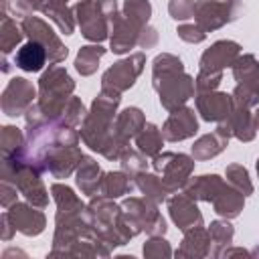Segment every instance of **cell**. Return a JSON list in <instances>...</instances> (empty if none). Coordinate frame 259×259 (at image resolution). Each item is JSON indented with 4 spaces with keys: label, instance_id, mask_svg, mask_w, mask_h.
Instances as JSON below:
<instances>
[{
    "label": "cell",
    "instance_id": "50",
    "mask_svg": "<svg viewBox=\"0 0 259 259\" xmlns=\"http://www.w3.org/2000/svg\"><path fill=\"white\" fill-rule=\"evenodd\" d=\"M0 223H2V241H10L12 239V235L16 233V229H14V225L10 223V219H8V214H6V210L2 212V217H0Z\"/></svg>",
    "mask_w": 259,
    "mask_h": 259
},
{
    "label": "cell",
    "instance_id": "49",
    "mask_svg": "<svg viewBox=\"0 0 259 259\" xmlns=\"http://www.w3.org/2000/svg\"><path fill=\"white\" fill-rule=\"evenodd\" d=\"M158 45V30L154 26H146L140 34V40H138V47L140 49H154Z\"/></svg>",
    "mask_w": 259,
    "mask_h": 259
},
{
    "label": "cell",
    "instance_id": "18",
    "mask_svg": "<svg viewBox=\"0 0 259 259\" xmlns=\"http://www.w3.org/2000/svg\"><path fill=\"white\" fill-rule=\"evenodd\" d=\"M168 214L172 219V223L184 233L192 227H200L202 221V212L196 204L194 198H190L186 192H174L172 196H168Z\"/></svg>",
    "mask_w": 259,
    "mask_h": 259
},
{
    "label": "cell",
    "instance_id": "40",
    "mask_svg": "<svg viewBox=\"0 0 259 259\" xmlns=\"http://www.w3.org/2000/svg\"><path fill=\"white\" fill-rule=\"evenodd\" d=\"M24 140H26V134H22L20 127H16V125H2V132H0L2 158L20 152L22 146H24Z\"/></svg>",
    "mask_w": 259,
    "mask_h": 259
},
{
    "label": "cell",
    "instance_id": "23",
    "mask_svg": "<svg viewBox=\"0 0 259 259\" xmlns=\"http://www.w3.org/2000/svg\"><path fill=\"white\" fill-rule=\"evenodd\" d=\"M103 176H105V172L101 170V166L97 164V160L91 158V156H85L83 162L79 164L77 172H75V182H77V188L81 190V194L95 196L101 190Z\"/></svg>",
    "mask_w": 259,
    "mask_h": 259
},
{
    "label": "cell",
    "instance_id": "9",
    "mask_svg": "<svg viewBox=\"0 0 259 259\" xmlns=\"http://www.w3.org/2000/svg\"><path fill=\"white\" fill-rule=\"evenodd\" d=\"M241 0H198L194 6V22L204 32H212L235 22L241 16Z\"/></svg>",
    "mask_w": 259,
    "mask_h": 259
},
{
    "label": "cell",
    "instance_id": "24",
    "mask_svg": "<svg viewBox=\"0 0 259 259\" xmlns=\"http://www.w3.org/2000/svg\"><path fill=\"white\" fill-rule=\"evenodd\" d=\"M225 184L227 180L221 178L219 174H200L188 180V184L184 186V192L196 202H212Z\"/></svg>",
    "mask_w": 259,
    "mask_h": 259
},
{
    "label": "cell",
    "instance_id": "11",
    "mask_svg": "<svg viewBox=\"0 0 259 259\" xmlns=\"http://www.w3.org/2000/svg\"><path fill=\"white\" fill-rule=\"evenodd\" d=\"M20 26L24 30V36L28 40H36L38 45L45 47L47 55H49V65H59L67 59L69 49L63 45V40L57 36V32L38 16L30 14L26 18L20 20Z\"/></svg>",
    "mask_w": 259,
    "mask_h": 259
},
{
    "label": "cell",
    "instance_id": "43",
    "mask_svg": "<svg viewBox=\"0 0 259 259\" xmlns=\"http://www.w3.org/2000/svg\"><path fill=\"white\" fill-rule=\"evenodd\" d=\"M142 253H144V257H148V259H160V257H172V255H174V251H172L170 243L164 239V235L150 237V239L144 243Z\"/></svg>",
    "mask_w": 259,
    "mask_h": 259
},
{
    "label": "cell",
    "instance_id": "14",
    "mask_svg": "<svg viewBox=\"0 0 259 259\" xmlns=\"http://www.w3.org/2000/svg\"><path fill=\"white\" fill-rule=\"evenodd\" d=\"M241 55V45L229 38L212 42L198 61V71L202 73H223L227 67H233L237 57Z\"/></svg>",
    "mask_w": 259,
    "mask_h": 259
},
{
    "label": "cell",
    "instance_id": "46",
    "mask_svg": "<svg viewBox=\"0 0 259 259\" xmlns=\"http://www.w3.org/2000/svg\"><path fill=\"white\" fill-rule=\"evenodd\" d=\"M176 34H178V38H182L184 42H190V45H198V42H202L206 38V32L196 22L194 24H186V22L178 24Z\"/></svg>",
    "mask_w": 259,
    "mask_h": 259
},
{
    "label": "cell",
    "instance_id": "54",
    "mask_svg": "<svg viewBox=\"0 0 259 259\" xmlns=\"http://www.w3.org/2000/svg\"><path fill=\"white\" fill-rule=\"evenodd\" d=\"M255 168H257V178H259V158H257V162H255Z\"/></svg>",
    "mask_w": 259,
    "mask_h": 259
},
{
    "label": "cell",
    "instance_id": "27",
    "mask_svg": "<svg viewBox=\"0 0 259 259\" xmlns=\"http://www.w3.org/2000/svg\"><path fill=\"white\" fill-rule=\"evenodd\" d=\"M212 204V208H214V212L219 214V217H223V219H237L239 214H241V210H243V206H245V196L235 188V186H231L229 182L223 186V190L214 196V200L210 202Z\"/></svg>",
    "mask_w": 259,
    "mask_h": 259
},
{
    "label": "cell",
    "instance_id": "5",
    "mask_svg": "<svg viewBox=\"0 0 259 259\" xmlns=\"http://www.w3.org/2000/svg\"><path fill=\"white\" fill-rule=\"evenodd\" d=\"M0 180H8L18 188V194H22L30 204L38 208L49 206V190L40 178V172L32 166L24 164L16 156L2 158L0 166Z\"/></svg>",
    "mask_w": 259,
    "mask_h": 259
},
{
    "label": "cell",
    "instance_id": "32",
    "mask_svg": "<svg viewBox=\"0 0 259 259\" xmlns=\"http://www.w3.org/2000/svg\"><path fill=\"white\" fill-rule=\"evenodd\" d=\"M134 186H136L134 176H130L123 170H111V172H105L99 194L109 196V198H119L123 194H130Z\"/></svg>",
    "mask_w": 259,
    "mask_h": 259
},
{
    "label": "cell",
    "instance_id": "16",
    "mask_svg": "<svg viewBox=\"0 0 259 259\" xmlns=\"http://www.w3.org/2000/svg\"><path fill=\"white\" fill-rule=\"evenodd\" d=\"M194 103H196V113H200L204 121L221 123L229 117L233 109V95L225 91H217V89L202 91L194 95Z\"/></svg>",
    "mask_w": 259,
    "mask_h": 259
},
{
    "label": "cell",
    "instance_id": "33",
    "mask_svg": "<svg viewBox=\"0 0 259 259\" xmlns=\"http://www.w3.org/2000/svg\"><path fill=\"white\" fill-rule=\"evenodd\" d=\"M136 140V148L148 156V158H154L162 152V144H164V136H162V130L156 125V123H148L140 130V134L134 138Z\"/></svg>",
    "mask_w": 259,
    "mask_h": 259
},
{
    "label": "cell",
    "instance_id": "48",
    "mask_svg": "<svg viewBox=\"0 0 259 259\" xmlns=\"http://www.w3.org/2000/svg\"><path fill=\"white\" fill-rule=\"evenodd\" d=\"M18 188L12 184V182H8V180H0V204H2V208L6 210V208H10L14 202H16V198H18Z\"/></svg>",
    "mask_w": 259,
    "mask_h": 259
},
{
    "label": "cell",
    "instance_id": "52",
    "mask_svg": "<svg viewBox=\"0 0 259 259\" xmlns=\"http://www.w3.org/2000/svg\"><path fill=\"white\" fill-rule=\"evenodd\" d=\"M251 257H255V259H259V243H257V245H255V247L251 249Z\"/></svg>",
    "mask_w": 259,
    "mask_h": 259
},
{
    "label": "cell",
    "instance_id": "42",
    "mask_svg": "<svg viewBox=\"0 0 259 259\" xmlns=\"http://www.w3.org/2000/svg\"><path fill=\"white\" fill-rule=\"evenodd\" d=\"M85 115H87V111H85V105H83L81 97H75V95H73V97L67 101V105H65V109H63V113H61L59 121H61V123H65V125L77 127V125H81V123H83Z\"/></svg>",
    "mask_w": 259,
    "mask_h": 259
},
{
    "label": "cell",
    "instance_id": "51",
    "mask_svg": "<svg viewBox=\"0 0 259 259\" xmlns=\"http://www.w3.org/2000/svg\"><path fill=\"white\" fill-rule=\"evenodd\" d=\"M221 257H251V251H247V249H243V247H227L223 253H221Z\"/></svg>",
    "mask_w": 259,
    "mask_h": 259
},
{
    "label": "cell",
    "instance_id": "8",
    "mask_svg": "<svg viewBox=\"0 0 259 259\" xmlns=\"http://www.w3.org/2000/svg\"><path fill=\"white\" fill-rule=\"evenodd\" d=\"M152 168L156 174L162 176L168 190L174 194L178 190H184L188 184L192 172H194V158L182 152H160L152 158Z\"/></svg>",
    "mask_w": 259,
    "mask_h": 259
},
{
    "label": "cell",
    "instance_id": "26",
    "mask_svg": "<svg viewBox=\"0 0 259 259\" xmlns=\"http://www.w3.org/2000/svg\"><path fill=\"white\" fill-rule=\"evenodd\" d=\"M47 63H49V55L45 47L38 45L36 40L24 42L14 55V65L26 73H38Z\"/></svg>",
    "mask_w": 259,
    "mask_h": 259
},
{
    "label": "cell",
    "instance_id": "53",
    "mask_svg": "<svg viewBox=\"0 0 259 259\" xmlns=\"http://www.w3.org/2000/svg\"><path fill=\"white\" fill-rule=\"evenodd\" d=\"M49 2H53V4H69V0H49Z\"/></svg>",
    "mask_w": 259,
    "mask_h": 259
},
{
    "label": "cell",
    "instance_id": "20",
    "mask_svg": "<svg viewBox=\"0 0 259 259\" xmlns=\"http://www.w3.org/2000/svg\"><path fill=\"white\" fill-rule=\"evenodd\" d=\"M83 158H85V154L81 152L79 144H63L51 154L49 172L55 178H69L73 172H77Z\"/></svg>",
    "mask_w": 259,
    "mask_h": 259
},
{
    "label": "cell",
    "instance_id": "22",
    "mask_svg": "<svg viewBox=\"0 0 259 259\" xmlns=\"http://www.w3.org/2000/svg\"><path fill=\"white\" fill-rule=\"evenodd\" d=\"M146 125V115L140 107H125L121 111H117L115 115V123H113V134L117 138V142L130 146V140H134L140 130Z\"/></svg>",
    "mask_w": 259,
    "mask_h": 259
},
{
    "label": "cell",
    "instance_id": "15",
    "mask_svg": "<svg viewBox=\"0 0 259 259\" xmlns=\"http://www.w3.org/2000/svg\"><path fill=\"white\" fill-rule=\"evenodd\" d=\"M6 214L10 219V223L14 225V229L18 233H22L24 237H36L45 231L47 227V217L42 212V208L26 202H14L10 208H6Z\"/></svg>",
    "mask_w": 259,
    "mask_h": 259
},
{
    "label": "cell",
    "instance_id": "41",
    "mask_svg": "<svg viewBox=\"0 0 259 259\" xmlns=\"http://www.w3.org/2000/svg\"><path fill=\"white\" fill-rule=\"evenodd\" d=\"M119 164H121V170L123 172H127L130 176H136V174H140V172H144V170H148V156H144L138 148L134 150V148H127L123 154H121V158L117 160Z\"/></svg>",
    "mask_w": 259,
    "mask_h": 259
},
{
    "label": "cell",
    "instance_id": "47",
    "mask_svg": "<svg viewBox=\"0 0 259 259\" xmlns=\"http://www.w3.org/2000/svg\"><path fill=\"white\" fill-rule=\"evenodd\" d=\"M223 81V73H202L198 71V75L194 77V85H196V93L202 91H214Z\"/></svg>",
    "mask_w": 259,
    "mask_h": 259
},
{
    "label": "cell",
    "instance_id": "25",
    "mask_svg": "<svg viewBox=\"0 0 259 259\" xmlns=\"http://www.w3.org/2000/svg\"><path fill=\"white\" fill-rule=\"evenodd\" d=\"M22 38H24V30L12 18L8 10V0H0V51L2 55L6 57L8 53H12L16 45H20Z\"/></svg>",
    "mask_w": 259,
    "mask_h": 259
},
{
    "label": "cell",
    "instance_id": "39",
    "mask_svg": "<svg viewBox=\"0 0 259 259\" xmlns=\"http://www.w3.org/2000/svg\"><path fill=\"white\" fill-rule=\"evenodd\" d=\"M225 178H227V182H229L231 186H235L243 196H251L253 190H255V186H253V182H251V178H249V172H247V168H245L243 164H229V166L225 168Z\"/></svg>",
    "mask_w": 259,
    "mask_h": 259
},
{
    "label": "cell",
    "instance_id": "28",
    "mask_svg": "<svg viewBox=\"0 0 259 259\" xmlns=\"http://www.w3.org/2000/svg\"><path fill=\"white\" fill-rule=\"evenodd\" d=\"M231 69H233V77L239 85H245L259 95V61L255 55H251V53L239 55Z\"/></svg>",
    "mask_w": 259,
    "mask_h": 259
},
{
    "label": "cell",
    "instance_id": "31",
    "mask_svg": "<svg viewBox=\"0 0 259 259\" xmlns=\"http://www.w3.org/2000/svg\"><path fill=\"white\" fill-rule=\"evenodd\" d=\"M105 47H101V42H91V45H85L77 51V57H75V69L81 77H89L97 71L99 67V61L101 57L105 55Z\"/></svg>",
    "mask_w": 259,
    "mask_h": 259
},
{
    "label": "cell",
    "instance_id": "12",
    "mask_svg": "<svg viewBox=\"0 0 259 259\" xmlns=\"http://www.w3.org/2000/svg\"><path fill=\"white\" fill-rule=\"evenodd\" d=\"M217 134L225 138H235L239 142H253L257 136V125H255V111L251 105L235 101L233 99V109L229 117L221 123H217Z\"/></svg>",
    "mask_w": 259,
    "mask_h": 259
},
{
    "label": "cell",
    "instance_id": "17",
    "mask_svg": "<svg viewBox=\"0 0 259 259\" xmlns=\"http://www.w3.org/2000/svg\"><path fill=\"white\" fill-rule=\"evenodd\" d=\"M196 132H198L196 111L188 105H182L170 111V115L162 123V136L166 142H182V140L192 138Z\"/></svg>",
    "mask_w": 259,
    "mask_h": 259
},
{
    "label": "cell",
    "instance_id": "45",
    "mask_svg": "<svg viewBox=\"0 0 259 259\" xmlns=\"http://www.w3.org/2000/svg\"><path fill=\"white\" fill-rule=\"evenodd\" d=\"M194 0H170L168 2V14L176 20V22H184L194 18Z\"/></svg>",
    "mask_w": 259,
    "mask_h": 259
},
{
    "label": "cell",
    "instance_id": "38",
    "mask_svg": "<svg viewBox=\"0 0 259 259\" xmlns=\"http://www.w3.org/2000/svg\"><path fill=\"white\" fill-rule=\"evenodd\" d=\"M111 249L107 245H103L101 241H93V239H79L77 243H73L67 251V257H109Z\"/></svg>",
    "mask_w": 259,
    "mask_h": 259
},
{
    "label": "cell",
    "instance_id": "7",
    "mask_svg": "<svg viewBox=\"0 0 259 259\" xmlns=\"http://www.w3.org/2000/svg\"><path fill=\"white\" fill-rule=\"evenodd\" d=\"M144 67H146L144 53H132L125 59H119L101 75V91L111 97L121 99V93L127 91L130 87H134V83L142 75Z\"/></svg>",
    "mask_w": 259,
    "mask_h": 259
},
{
    "label": "cell",
    "instance_id": "6",
    "mask_svg": "<svg viewBox=\"0 0 259 259\" xmlns=\"http://www.w3.org/2000/svg\"><path fill=\"white\" fill-rule=\"evenodd\" d=\"M121 210H123L127 225L134 229L136 235L146 233L148 237H156V235H166L168 231L166 219L158 210V204L148 200L146 196L144 198L130 196L121 200Z\"/></svg>",
    "mask_w": 259,
    "mask_h": 259
},
{
    "label": "cell",
    "instance_id": "2",
    "mask_svg": "<svg viewBox=\"0 0 259 259\" xmlns=\"http://www.w3.org/2000/svg\"><path fill=\"white\" fill-rule=\"evenodd\" d=\"M152 87L158 93L160 105L170 113L182 105L190 97L196 95L194 77L184 71V63L180 57L172 53H160L152 61Z\"/></svg>",
    "mask_w": 259,
    "mask_h": 259
},
{
    "label": "cell",
    "instance_id": "44",
    "mask_svg": "<svg viewBox=\"0 0 259 259\" xmlns=\"http://www.w3.org/2000/svg\"><path fill=\"white\" fill-rule=\"evenodd\" d=\"M49 0H8V10L16 18H26L32 12H42Z\"/></svg>",
    "mask_w": 259,
    "mask_h": 259
},
{
    "label": "cell",
    "instance_id": "30",
    "mask_svg": "<svg viewBox=\"0 0 259 259\" xmlns=\"http://www.w3.org/2000/svg\"><path fill=\"white\" fill-rule=\"evenodd\" d=\"M229 146V138L212 132V134H204L200 136L198 140H194L190 152H192V158L202 162V160H210L214 156H219L221 152H225Z\"/></svg>",
    "mask_w": 259,
    "mask_h": 259
},
{
    "label": "cell",
    "instance_id": "13",
    "mask_svg": "<svg viewBox=\"0 0 259 259\" xmlns=\"http://www.w3.org/2000/svg\"><path fill=\"white\" fill-rule=\"evenodd\" d=\"M34 97H36V89L32 81H28L26 77H12L0 95L2 113L8 117L24 115L26 109L34 103Z\"/></svg>",
    "mask_w": 259,
    "mask_h": 259
},
{
    "label": "cell",
    "instance_id": "34",
    "mask_svg": "<svg viewBox=\"0 0 259 259\" xmlns=\"http://www.w3.org/2000/svg\"><path fill=\"white\" fill-rule=\"evenodd\" d=\"M208 233H210V257H221V253L233 243V237H235V229L233 225L229 223V219H217V221H210V225L206 227Z\"/></svg>",
    "mask_w": 259,
    "mask_h": 259
},
{
    "label": "cell",
    "instance_id": "29",
    "mask_svg": "<svg viewBox=\"0 0 259 259\" xmlns=\"http://www.w3.org/2000/svg\"><path fill=\"white\" fill-rule=\"evenodd\" d=\"M134 184H136V188H138L148 200H152V202H156V204L168 200V196L172 194V192L168 190V186L164 184V180H162L158 174H152V172H148V170L136 174V176H134Z\"/></svg>",
    "mask_w": 259,
    "mask_h": 259
},
{
    "label": "cell",
    "instance_id": "1",
    "mask_svg": "<svg viewBox=\"0 0 259 259\" xmlns=\"http://www.w3.org/2000/svg\"><path fill=\"white\" fill-rule=\"evenodd\" d=\"M117 107H119V97H111L107 93H99L93 101L91 107L81 123L79 136L83 140V144L101 154L107 160H119L121 154L130 148L121 142H117L115 134H113V123H115V115H117Z\"/></svg>",
    "mask_w": 259,
    "mask_h": 259
},
{
    "label": "cell",
    "instance_id": "19",
    "mask_svg": "<svg viewBox=\"0 0 259 259\" xmlns=\"http://www.w3.org/2000/svg\"><path fill=\"white\" fill-rule=\"evenodd\" d=\"M144 28L136 26L134 22H130L121 12L115 16V20L111 22L109 28V49L115 55H125L130 53L134 47H138L140 34Z\"/></svg>",
    "mask_w": 259,
    "mask_h": 259
},
{
    "label": "cell",
    "instance_id": "3",
    "mask_svg": "<svg viewBox=\"0 0 259 259\" xmlns=\"http://www.w3.org/2000/svg\"><path fill=\"white\" fill-rule=\"evenodd\" d=\"M85 219L89 225V237L93 241H101L107 245L111 251L115 247H121L130 243V239L136 237L134 229L127 225L121 204L115 202V198L95 194L87 202L85 208Z\"/></svg>",
    "mask_w": 259,
    "mask_h": 259
},
{
    "label": "cell",
    "instance_id": "4",
    "mask_svg": "<svg viewBox=\"0 0 259 259\" xmlns=\"http://www.w3.org/2000/svg\"><path fill=\"white\" fill-rule=\"evenodd\" d=\"M75 81L61 65H49L38 79V107L47 119H59L67 101L73 97Z\"/></svg>",
    "mask_w": 259,
    "mask_h": 259
},
{
    "label": "cell",
    "instance_id": "37",
    "mask_svg": "<svg viewBox=\"0 0 259 259\" xmlns=\"http://www.w3.org/2000/svg\"><path fill=\"white\" fill-rule=\"evenodd\" d=\"M121 14L134 22L140 28H146L150 24V16H152V4L150 0H123L121 6Z\"/></svg>",
    "mask_w": 259,
    "mask_h": 259
},
{
    "label": "cell",
    "instance_id": "10",
    "mask_svg": "<svg viewBox=\"0 0 259 259\" xmlns=\"http://www.w3.org/2000/svg\"><path fill=\"white\" fill-rule=\"evenodd\" d=\"M73 10L81 34L87 40L103 42L105 38H109V18L101 6V0H79Z\"/></svg>",
    "mask_w": 259,
    "mask_h": 259
},
{
    "label": "cell",
    "instance_id": "36",
    "mask_svg": "<svg viewBox=\"0 0 259 259\" xmlns=\"http://www.w3.org/2000/svg\"><path fill=\"white\" fill-rule=\"evenodd\" d=\"M51 194H53V200H55L59 212L85 210V206H87V204L73 192V188L67 186V184H63V182H55V184H51Z\"/></svg>",
    "mask_w": 259,
    "mask_h": 259
},
{
    "label": "cell",
    "instance_id": "35",
    "mask_svg": "<svg viewBox=\"0 0 259 259\" xmlns=\"http://www.w3.org/2000/svg\"><path fill=\"white\" fill-rule=\"evenodd\" d=\"M45 16H49L63 34H73L75 32V24H77V18H75V10L73 6L69 4H53V2H47L45 10H42Z\"/></svg>",
    "mask_w": 259,
    "mask_h": 259
},
{
    "label": "cell",
    "instance_id": "21",
    "mask_svg": "<svg viewBox=\"0 0 259 259\" xmlns=\"http://www.w3.org/2000/svg\"><path fill=\"white\" fill-rule=\"evenodd\" d=\"M210 233L208 229L200 227H192L188 231L182 233V241L180 247L174 251L176 257H184V259H202L210 255Z\"/></svg>",
    "mask_w": 259,
    "mask_h": 259
}]
</instances>
